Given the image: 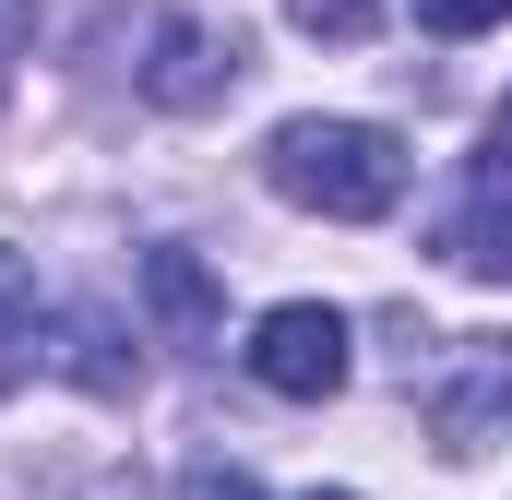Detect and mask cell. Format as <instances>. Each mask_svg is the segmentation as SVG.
I'll return each mask as SVG.
<instances>
[{
	"label": "cell",
	"instance_id": "1",
	"mask_svg": "<svg viewBox=\"0 0 512 500\" xmlns=\"http://www.w3.org/2000/svg\"><path fill=\"white\" fill-rule=\"evenodd\" d=\"M262 179L298 203V215H334V227H382L417 179V155L382 120H274L262 143Z\"/></svg>",
	"mask_w": 512,
	"mask_h": 500
},
{
	"label": "cell",
	"instance_id": "2",
	"mask_svg": "<svg viewBox=\"0 0 512 500\" xmlns=\"http://www.w3.org/2000/svg\"><path fill=\"white\" fill-rule=\"evenodd\" d=\"M512 429V334H453V358L429 370V441L465 465Z\"/></svg>",
	"mask_w": 512,
	"mask_h": 500
},
{
	"label": "cell",
	"instance_id": "3",
	"mask_svg": "<svg viewBox=\"0 0 512 500\" xmlns=\"http://www.w3.org/2000/svg\"><path fill=\"white\" fill-rule=\"evenodd\" d=\"M346 310H322V298H286V310H262L251 322V381L262 393H286V405H322V393H346Z\"/></svg>",
	"mask_w": 512,
	"mask_h": 500
},
{
	"label": "cell",
	"instance_id": "4",
	"mask_svg": "<svg viewBox=\"0 0 512 500\" xmlns=\"http://www.w3.org/2000/svg\"><path fill=\"white\" fill-rule=\"evenodd\" d=\"M441 262H453V274H477V286H512V131L477 143L465 203L441 215Z\"/></svg>",
	"mask_w": 512,
	"mask_h": 500
},
{
	"label": "cell",
	"instance_id": "5",
	"mask_svg": "<svg viewBox=\"0 0 512 500\" xmlns=\"http://www.w3.org/2000/svg\"><path fill=\"white\" fill-rule=\"evenodd\" d=\"M239 72H251L239 24H203V12H167V24H155V60H143V96L191 120V108H215V96H227Z\"/></svg>",
	"mask_w": 512,
	"mask_h": 500
},
{
	"label": "cell",
	"instance_id": "6",
	"mask_svg": "<svg viewBox=\"0 0 512 500\" xmlns=\"http://www.w3.org/2000/svg\"><path fill=\"white\" fill-rule=\"evenodd\" d=\"M143 298H155L167 346H215V274H203V250H143Z\"/></svg>",
	"mask_w": 512,
	"mask_h": 500
},
{
	"label": "cell",
	"instance_id": "7",
	"mask_svg": "<svg viewBox=\"0 0 512 500\" xmlns=\"http://www.w3.org/2000/svg\"><path fill=\"white\" fill-rule=\"evenodd\" d=\"M36 334H48V298H36V262L0 250V393L36 370Z\"/></svg>",
	"mask_w": 512,
	"mask_h": 500
},
{
	"label": "cell",
	"instance_id": "8",
	"mask_svg": "<svg viewBox=\"0 0 512 500\" xmlns=\"http://www.w3.org/2000/svg\"><path fill=\"white\" fill-rule=\"evenodd\" d=\"M72 381H84V393H131V358H120V310H84V322H72Z\"/></svg>",
	"mask_w": 512,
	"mask_h": 500
},
{
	"label": "cell",
	"instance_id": "9",
	"mask_svg": "<svg viewBox=\"0 0 512 500\" xmlns=\"http://www.w3.org/2000/svg\"><path fill=\"white\" fill-rule=\"evenodd\" d=\"M286 24H298V36H334V48H358V36L382 24V0H286Z\"/></svg>",
	"mask_w": 512,
	"mask_h": 500
},
{
	"label": "cell",
	"instance_id": "10",
	"mask_svg": "<svg viewBox=\"0 0 512 500\" xmlns=\"http://www.w3.org/2000/svg\"><path fill=\"white\" fill-rule=\"evenodd\" d=\"M429 36H477V24H512V0H417Z\"/></svg>",
	"mask_w": 512,
	"mask_h": 500
},
{
	"label": "cell",
	"instance_id": "11",
	"mask_svg": "<svg viewBox=\"0 0 512 500\" xmlns=\"http://www.w3.org/2000/svg\"><path fill=\"white\" fill-rule=\"evenodd\" d=\"M179 500H262V489L239 477V465H191V477H179Z\"/></svg>",
	"mask_w": 512,
	"mask_h": 500
},
{
	"label": "cell",
	"instance_id": "12",
	"mask_svg": "<svg viewBox=\"0 0 512 500\" xmlns=\"http://www.w3.org/2000/svg\"><path fill=\"white\" fill-rule=\"evenodd\" d=\"M24 36H36V0H0V60H12Z\"/></svg>",
	"mask_w": 512,
	"mask_h": 500
},
{
	"label": "cell",
	"instance_id": "13",
	"mask_svg": "<svg viewBox=\"0 0 512 500\" xmlns=\"http://www.w3.org/2000/svg\"><path fill=\"white\" fill-rule=\"evenodd\" d=\"M310 500H346V489H310Z\"/></svg>",
	"mask_w": 512,
	"mask_h": 500
},
{
	"label": "cell",
	"instance_id": "14",
	"mask_svg": "<svg viewBox=\"0 0 512 500\" xmlns=\"http://www.w3.org/2000/svg\"><path fill=\"white\" fill-rule=\"evenodd\" d=\"M501 131H512V108H501Z\"/></svg>",
	"mask_w": 512,
	"mask_h": 500
}]
</instances>
